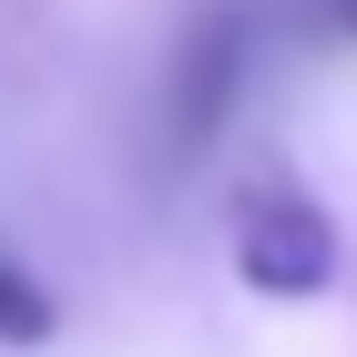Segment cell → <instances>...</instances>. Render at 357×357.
I'll list each match as a JSON object with an SVG mask.
<instances>
[{"mask_svg":"<svg viewBox=\"0 0 357 357\" xmlns=\"http://www.w3.org/2000/svg\"><path fill=\"white\" fill-rule=\"evenodd\" d=\"M245 61H255V10H204L184 41V72H174V143L184 153H204V143L225 133V112H235V92H245Z\"/></svg>","mask_w":357,"mask_h":357,"instance_id":"obj_2","label":"cell"},{"mask_svg":"<svg viewBox=\"0 0 357 357\" xmlns=\"http://www.w3.org/2000/svg\"><path fill=\"white\" fill-rule=\"evenodd\" d=\"M327 10H337V31H357V0H327Z\"/></svg>","mask_w":357,"mask_h":357,"instance_id":"obj_4","label":"cell"},{"mask_svg":"<svg viewBox=\"0 0 357 357\" xmlns=\"http://www.w3.org/2000/svg\"><path fill=\"white\" fill-rule=\"evenodd\" d=\"M61 337V306H52V286L21 266V255L0 245V347H52Z\"/></svg>","mask_w":357,"mask_h":357,"instance_id":"obj_3","label":"cell"},{"mask_svg":"<svg viewBox=\"0 0 357 357\" xmlns=\"http://www.w3.org/2000/svg\"><path fill=\"white\" fill-rule=\"evenodd\" d=\"M235 275L255 296L296 306V296H327L337 286V215L317 204L306 184H245L235 194Z\"/></svg>","mask_w":357,"mask_h":357,"instance_id":"obj_1","label":"cell"}]
</instances>
